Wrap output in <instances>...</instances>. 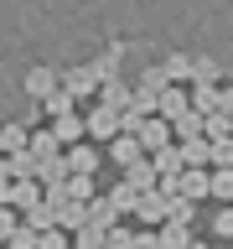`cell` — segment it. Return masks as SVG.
I'll return each mask as SVG.
<instances>
[{
    "label": "cell",
    "instance_id": "obj_1",
    "mask_svg": "<svg viewBox=\"0 0 233 249\" xmlns=\"http://www.w3.org/2000/svg\"><path fill=\"white\" fill-rule=\"evenodd\" d=\"M83 124H88V135H93V140H119L124 114H114V109L99 104V109H88V120H83Z\"/></svg>",
    "mask_w": 233,
    "mask_h": 249
},
{
    "label": "cell",
    "instance_id": "obj_2",
    "mask_svg": "<svg viewBox=\"0 0 233 249\" xmlns=\"http://www.w3.org/2000/svg\"><path fill=\"white\" fill-rule=\"evenodd\" d=\"M62 78V89L73 93V99H88V93H99V73H93V62H83V68H67Z\"/></svg>",
    "mask_w": 233,
    "mask_h": 249
},
{
    "label": "cell",
    "instance_id": "obj_3",
    "mask_svg": "<svg viewBox=\"0 0 233 249\" xmlns=\"http://www.w3.org/2000/svg\"><path fill=\"white\" fill-rule=\"evenodd\" d=\"M31 120H16V124H0V151L5 156H21V151H31V130H26Z\"/></svg>",
    "mask_w": 233,
    "mask_h": 249
},
{
    "label": "cell",
    "instance_id": "obj_4",
    "mask_svg": "<svg viewBox=\"0 0 233 249\" xmlns=\"http://www.w3.org/2000/svg\"><path fill=\"white\" fill-rule=\"evenodd\" d=\"M21 89H26L31 99H52V93L62 89V78L52 73V68H31V73H26V83H21Z\"/></svg>",
    "mask_w": 233,
    "mask_h": 249
},
{
    "label": "cell",
    "instance_id": "obj_5",
    "mask_svg": "<svg viewBox=\"0 0 233 249\" xmlns=\"http://www.w3.org/2000/svg\"><path fill=\"white\" fill-rule=\"evenodd\" d=\"M135 140H140V151H166V140H171V130H166V120H140Z\"/></svg>",
    "mask_w": 233,
    "mask_h": 249
},
{
    "label": "cell",
    "instance_id": "obj_6",
    "mask_svg": "<svg viewBox=\"0 0 233 249\" xmlns=\"http://www.w3.org/2000/svg\"><path fill=\"white\" fill-rule=\"evenodd\" d=\"M0 208H42V192H36V182H11V192H5V202Z\"/></svg>",
    "mask_w": 233,
    "mask_h": 249
},
{
    "label": "cell",
    "instance_id": "obj_7",
    "mask_svg": "<svg viewBox=\"0 0 233 249\" xmlns=\"http://www.w3.org/2000/svg\"><path fill=\"white\" fill-rule=\"evenodd\" d=\"M67 171H73V177H93V171H99V151H93V145H73V151H67Z\"/></svg>",
    "mask_w": 233,
    "mask_h": 249
},
{
    "label": "cell",
    "instance_id": "obj_8",
    "mask_svg": "<svg viewBox=\"0 0 233 249\" xmlns=\"http://www.w3.org/2000/svg\"><path fill=\"white\" fill-rule=\"evenodd\" d=\"M57 223H62V229H78V233H83V229H88V202H73V197L57 202Z\"/></svg>",
    "mask_w": 233,
    "mask_h": 249
},
{
    "label": "cell",
    "instance_id": "obj_9",
    "mask_svg": "<svg viewBox=\"0 0 233 249\" xmlns=\"http://www.w3.org/2000/svg\"><path fill=\"white\" fill-rule=\"evenodd\" d=\"M88 124L78 120V114H62V120H52V135H57V145H78V135H83Z\"/></svg>",
    "mask_w": 233,
    "mask_h": 249
},
{
    "label": "cell",
    "instance_id": "obj_10",
    "mask_svg": "<svg viewBox=\"0 0 233 249\" xmlns=\"http://www.w3.org/2000/svg\"><path fill=\"white\" fill-rule=\"evenodd\" d=\"M135 213L145 218V223H161V218H166V192H145V197L135 202Z\"/></svg>",
    "mask_w": 233,
    "mask_h": 249
},
{
    "label": "cell",
    "instance_id": "obj_11",
    "mask_svg": "<svg viewBox=\"0 0 233 249\" xmlns=\"http://www.w3.org/2000/svg\"><path fill=\"white\" fill-rule=\"evenodd\" d=\"M31 156H36V161H52V156H57V135H52V130H31Z\"/></svg>",
    "mask_w": 233,
    "mask_h": 249
},
{
    "label": "cell",
    "instance_id": "obj_12",
    "mask_svg": "<svg viewBox=\"0 0 233 249\" xmlns=\"http://www.w3.org/2000/svg\"><path fill=\"white\" fill-rule=\"evenodd\" d=\"M73 104H78L73 93H67V89H57L52 99H42V114H52V120H62V114H73Z\"/></svg>",
    "mask_w": 233,
    "mask_h": 249
},
{
    "label": "cell",
    "instance_id": "obj_13",
    "mask_svg": "<svg viewBox=\"0 0 233 249\" xmlns=\"http://www.w3.org/2000/svg\"><path fill=\"white\" fill-rule=\"evenodd\" d=\"M155 109H161V120H182V114H186V99L176 89H161V104H155Z\"/></svg>",
    "mask_w": 233,
    "mask_h": 249
},
{
    "label": "cell",
    "instance_id": "obj_14",
    "mask_svg": "<svg viewBox=\"0 0 233 249\" xmlns=\"http://www.w3.org/2000/svg\"><path fill=\"white\" fill-rule=\"evenodd\" d=\"M161 73H166V83H186V78H192V57H182V52H171Z\"/></svg>",
    "mask_w": 233,
    "mask_h": 249
},
{
    "label": "cell",
    "instance_id": "obj_15",
    "mask_svg": "<svg viewBox=\"0 0 233 249\" xmlns=\"http://www.w3.org/2000/svg\"><path fill=\"white\" fill-rule=\"evenodd\" d=\"M150 166L161 171L166 182H176V177H182V156H176V151H155V161H150Z\"/></svg>",
    "mask_w": 233,
    "mask_h": 249
},
{
    "label": "cell",
    "instance_id": "obj_16",
    "mask_svg": "<svg viewBox=\"0 0 233 249\" xmlns=\"http://www.w3.org/2000/svg\"><path fill=\"white\" fill-rule=\"evenodd\" d=\"M114 161H119V166H135V161H140V140L135 135H119V140H114Z\"/></svg>",
    "mask_w": 233,
    "mask_h": 249
},
{
    "label": "cell",
    "instance_id": "obj_17",
    "mask_svg": "<svg viewBox=\"0 0 233 249\" xmlns=\"http://www.w3.org/2000/svg\"><path fill=\"white\" fill-rule=\"evenodd\" d=\"M150 182H155V166H150V161H135V166H130V182H124V187H130V192H145Z\"/></svg>",
    "mask_w": 233,
    "mask_h": 249
},
{
    "label": "cell",
    "instance_id": "obj_18",
    "mask_svg": "<svg viewBox=\"0 0 233 249\" xmlns=\"http://www.w3.org/2000/svg\"><path fill=\"white\" fill-rule=\"evenodd\" d=\"M104 109H114V114L130 109V89H124V83H104Z\"/></svg>",
    "mask_w": 233,
    "mask_h": 249
},
{
    "label": "cell",
    "instance_id": "obj_19",
    "mask_svg": "<svg viewBox=\"0 0 233 249\" xmlns=\"http://www.w3.org/2000/svg\"><path fill=\"white\" fill-rule=\"evenodd\" d=\"M171 124H176V135H182V140H192V135L202 130V114H197V109H186L182 120H171Z\"/></svg>",
    "mask_w": 233,
    "mask_h": 249
},
{
    "label": "cell",
    "instance_id": "obj_20",
    "mask_svg": "<svg viewBox=\"0 0 233 249\" xmlns=\"http://www.w3.org/2000/svg\"><path fill=\"white\" fill-rule=\"evenodd\" d=\"M192 104H197V109H217V104H223V93H217L213 83H197V93H192Z\"/></svg>",
    "mask_w": 233,
    "mask_h": 249
},
{
    "label": "cell",
    "instance_id": "obj_21",
    "mask_svg": "<svg viewBox=\"0 0 233 249\" xmlns=\"http://www.w3.org/2000/svg\"><path fill=\"white\" fill-rule=\"evenodd\" d=\"M161 249H186V229H182V223H166V233H161Z\"/></svg>",
    "mask_w": 233,
    "mask_h": 249
},
{
    "label": "cell",
    "instance_id": "obj_22",
    "mask_svg": "<svg viewBox=\"0 0 233 249\" xmlns=\"http://www.w3.org/2000/svg\"><path fill=\"white\" fill-rule=\"evenodd\" d=\"M36 239H42V233H31L26 223H21V229H16L11 239H5V244H11V249H36Z\"/></svg>",
    "mask_w": 233,
    "mask_h": 249
},
{
    "label": "cell",
    "instance_id": "obj_23",
    "mask_svg": "<svg viewBox=\"0 0 233 249\" xmlns=\"http://www.w3.org/2000/svg\"><path fill=\"white\" fill-rule=\"evenodd\" d=\"M192 78H197V83H213V78H217V62L213 57H197V62H192Z\"/></svg>",
    "mask_w": 233,
    "mask_h": 249
},
{
    "label": "cell",
    "instance_id": "obj_24",
    "mask_svg": "<svg viewBox=\"0 0 233 249\" xmlns=\"http://www.w3.org/2000/svg\"><path fill=\"white\" fill-rule=\"evenodd\" d=\"M207 192H217V197H233V171H217L213 182H207Z\"/></svg>",
    "mask_w": 233,
    "mask_h": 249
},
{
    "label": "cell",
    "instance_id": "obj_25",
    "mask_svg": "<svg viewBox=\"0 0 233 249\" xmlns=\"http://www.w3.org/2000/svg\"><path fill=\"white\" fill-rule=\"evenodd\" d=\"M36 249H67V239H62V229H47L42 239H36Z\"/></svg>",
    "mask_w": 233,
    "mask_h": 249
},
{
    "label": "cell",
    "instance_id": "obj_26",
    "mask_svg": "<svg viewBox=\"0 0 233 249\" xmlns=\"http://www.w3.org/2000/svg\"><path fill=\"white\" fill-rule=\"evenodd\" d=\"M16 229H21V223H16V213H11V208H0V239H11Z\"/></svg>",
    "mask_w": 233,
    "mask_h": 249
},
{
    "label": "cell",
    "instance_id": "obj_27",
    "mask_svg": "<svg viewBox=\"0 0 233 249\" xmlns=\"http://www.w3.org/2000/svg\"><path fill=\"white\" fill-rule=\"evenodd\" d=\"M207 135H228V114H213L207 120Z\"/></svg>",
    "mask_w": 233,
    "mask_h": 249
},
{
    "label": "cell",
    "instance_id": "obj_28",
    "mask_svg": "<svg viewBox=\"0 0 233 249\" xmlns=\"http://www.w3.org/2000/svg\"><path fill=\"white\" fill-rule=\"evenodd\" d=\"M182 187H186V192H207V177H197V171H192V177H182Z\"/></svg>",
    "mask_w": 233,
    "mask_h": 249
},
{
    "label": "cell",
    "instance_id": "obj_29",
    "mask_svg": "<svg viewBox=\"0 0 233 249\" xmlns=\"http://www.w3.org/2000/svg\"><path fill=\"white\" fill-rule=\"evenodd\" d=\"M130 249H161V239H150V233H140V239H130Z\"/></svg>",
    "mask_w": 233,
    "mask_h": 249
},
{
    "label": "cell",
    "instance_id": "obj_30",
    "mask_svg": "<svg viewBox=\"0 0 233 249\" xmlns=\"http://www.w3.org/2000/svg\"><path fill=\"white\" fill-rule=\"evenodd\" d=\"M217 233H233V213H217Z\"/></svg>",
    "mask_w": 233,
    "mask_h": 249
}]
</instances>
